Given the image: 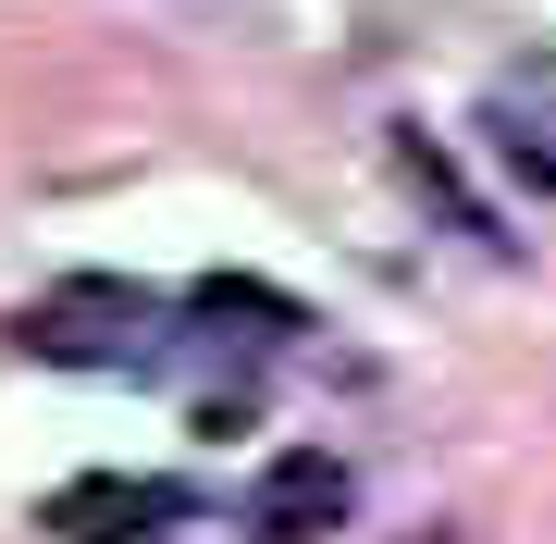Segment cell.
I'll use <instances>...</instances> for the list:
<instances>
[{"label":"cell","mask_w":556,"mask_h":544,"mask_svg":"<svg viewBox=\"0 0 556 544\" xmlns=\"http://www.w3.org/2000/svg\"><path fill=\"white\" fill-rule=\"evenodd\" d=\"M149 284H112V273H87V284H50L38 309H25V346H38V359H137V334H149Z\"/></svg>","instance_id":"1"},{"label":"cell","mask_w":556,"mask_h":544,"mask_svg":"<svg viewBox=\"0 0 556 544\" xmlns=\"http://www.w3.org/2000/svg\"><path fill=\"white\" fill-rule=\"evenodd\" d=\"M334 520H346V458H321V445H285V458L260 470V495H248V532L260 544H309Z\"/></svg>","instance_id":"2"},{"label":"cell","mask_w":556,"mask_h":544,"mask_svg":"<svg viewBox=\"0 0 556 544\" xmlns=\"http://www.w3.org/2000/svg\"><path fill=\"white\" fill-rule=\"evenodd\" d=\"M396 162H408V186H420V199H433V211L457 223V236H482V248H507V236H495V211H482V199H470V186H457V162H445V149H433V137H408V149H396Z\"/></svg>","instance_id":"3"}]
</instances>
